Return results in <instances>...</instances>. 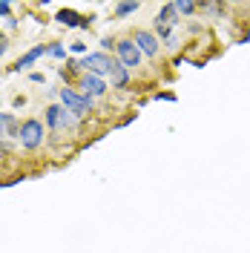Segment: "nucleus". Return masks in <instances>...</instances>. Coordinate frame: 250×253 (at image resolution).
Here are the masks:
<instances>
[{
    "label": "nucleus",
    "instance_id": "f257e3e1",
    "mask_svg": "<svg viewBox=\"0 0 250 253\" xmlns=\"http://www.w3.org/2000/svg\"><path fill=\"white\" fill-rule=\"evenodd\" d=\"M43 118H46V126L52 132H75L78 129V115H72L61 104H49Z\"/></svg>",
    "mask_w": 250,
    "mask_h": 253
},
{
    "label": "nucleus",
    "instance_id": "f03ea898",
    "mask_svg": "<svg viewBox=\"0 0 250 253\" xmlns=\"http://www.w3.org/2000/svg\"><path fill=\"white\" fill-rule=\"evenodd\" d=\"M58 98H61V107H66V110L72 112V115H89V112L95 110V101L92 98H86V95H81L78 89H69V86H63V89H58Z\"/></svg>",
    "mask_w": 250,
    "mask_h": 253
},
{
    "label": "nucleus",
    "instance_id": "7ed1b4c3",
    "mask_svg": "<svg viewBox=\"0 0 250 253\" xmlns=\"http://www.w3.org/2000/svg\"><path fill=\"white\" fill-rule=\"evenodd\" d=\"M17 144L23 147V150H41V144H43V121H38V118H26L23 124H20V132H17Z\"/></svg>",
    "mask_w": 250,
    "mask_h": 253
},
{
    "label": "nucleus",
    "instance_id": "20e7f679",
    "mask_svg": "<svg viewBox=\"0 0 250 253\" xmlns=\"http://www.w3.org/2000/svg\"><path fill=\"white\" fill-rule=\"evenodd\" d=\"M112 66H115V61L107 52H86L83 61H81V69L89 72V75H98V78H107L112 72Z\"/></svg>",
    "mask_w": 250,
    "mask_h": 253
},
{
    "label": "nucleus",
    "instance_id": "39448f33",
    "mask_svg": "<svg viewBox=\"0 0 250 253\" xmlns=\"http://www.w3.org/2000/svg\"><path fill=\"white\" fill-rule=\"evenodd\" d=\"M115 55H118V63H121V66H126L129 72H132V69H138L141 58H144L132 38H118V41H115Z\"/></svg>",
    "mask_w": 250,
    "mask_h": 253
},
{
    "label": "nucleus",
    "instance_id": "423d86ee",
    "mask_svg": "<svg viewBox=\"0 0 250 253\" xmlns=\"http://www.w3.org/2000/svg\"><path fill=\"white\" fill-rule=\"evenodd\" d=\"M78 89H81V95H86V98H101V95H107V81L104 78H98V75H89V72H83L78 78Z\"/></svg>",
    "mask_w": 250,
    "mask_h": 253
},
{
    "label": "nucleus",
    "instance_id": "0eeeda50",
    "mask_svg": "<svg viewBox=\"0 0 250 253\" xmlns=\"http://www.w3.org/2000/svg\"><path fill=\"white\" fill-rule=\"evenodd\" d=\"M132 41H135V46L141 49V55H144V58H158V38L153 35V32L135 29Z\"/></svg>",
    "mask_w": 250,
    "mask_h": 253
},
{
    "label": "nucleus",
    "instance_id": "6e6552de",
    "mask_svg": "<svg viewBox=\"0 0 250 253\" xmlns=\"http://www.w3.org/2000/svg\"><path fill=\"white\" fill-rule=\"evenodd\" d=\"M55 20H58V23H63V26H69V29H89V26H92V17L78 15L75 9H61Z\"/></svg>",
    "mask_w": 250,
    "mask_h": 253
},
{
    "label": "nucleus",
    "instance_id": "1a4fd4ad",
    "mask_svg": "<svg viewBox=\"0 0 250 253\" xmlns=\"http://www.w3.org/2000/svg\"><path fill=\"white\" fill-rule=\"evenodd\" d=\"M112 84V89H126L129 86V81H132V72L126 69V66H121V63L115 61V66H112V72L107 75Z\"/></svg>",
    "mask_w": 250,
    "mask_h": 253
},
{
    "label": "nucleus",
    "instance_id": "9d476101",
    "mask_svg": "<svg viewBox=\"0 0 250 253\" xmlns=\"http://www.w3.org/2000/svg\"><path fill=\"white\" fill-rule=\"evenodd\" d=\"M41 55H46V43H38V46H32L29 52H23L20 58L15 61V66H12V72H20V69H26V66H32V63L38 61Z\"/></svg>",
    "mask_w": 250,
    "mask_h": 253
},
{
    "label": "nucleus",
    "instance_id": "9b49d317",
    "mask_svg": "<svg viewBox=\"0 0 250 253\" xmlns=\"http://www.w3.org/2000/svg\"><path fill=\"white\" fill-rule=\"evenodd\" d=\"M178 20H181V17H178V12H175L172 3H164V6L158 9V15H156V23H164V26H170V29L178 23Z\"/></svg>",
    "mask_w": 250,
    "mask_h": 253
},
{
    "label": "nucleus",
    "instance_id": "f8f14e48",
    "mask_svg": "<svg viewBox=\"0 0 250 253\" xmlns=\"http://www.w3.org/2000/svg\"><path fill=\"white\" fill-rule=\"evenodd\" d=\"M17 132H20V124L15 121V115H12V112H0V135L17 138Z\"/></svg>",
    "mask_w": 250,
    "mask_h": 253
},
{
    "label": "nucleus",
    "instance_id": "ddd939ff",
    "mask_svg": "<svg viewBox=\"0 0 250 253\" xmlns=\"http://www.w3.org/2000/svg\"><path fill=\"white\" fill-rule=\"evenodd\" d=\"M138 9H141V3L135 0V3H115L112 12H115V17H126V15H135Z\"/></svg>",
    "mask_w": 250,
    "mask_h": 253
},
{
    "label": "nucleus",
    "instance_id": "4468645a",
    "mask_svg": "<svg viewBox=\"0 0 250 253\" xmlns=\"http://www.w3.org/2000/svg\"><path fill=\"white\" fill-rule=\"evenodd\" d=\"M172 6H175L178 17L181 15H196V12H199V3H190V0H172Z\"/></svg>",
    "mask_w": 250,
    "mask_h": 253
},
{
    "label": "nucleus",
    "instance_id": "2eb2a0df",
    "mask_svg": "<svg viewBox=\"0 0 250 253\" xmlns=\"http://www.w3.org/2000/svg\"><path fill=\"white\" fill-rule=\"evenodd\" d=\"M46 55H52V58H58V61H63L66 58V46H63L61 41H52L46 46Z\"/></svg>",
    "mask_w": 250,
    "mask_h": 253
},
{
    "label": "nucleus",
    "instance_id": "dca6fc26",
    "mask_svg": "<svg viewBox=\"0 0 250 253\" xmlns=\"http://www.w3.org/2000/svg\"><path fill=\"white\" fill-rule=\"evenodd\" d=\"M61 75L63 78H66V75H83V72H81V61H72V58H69V61H66V66H61Z\"/></svg>",
    "mask_w": 250,
    "mask_h": 253
},
{
    "label": "nucleus",
    "instance_id": "f3484780",
    "mask_svg": "<svg viewBox=\"0 0 250 253\" xmlns=\"http://www.w3.org/2000/svg\"><path fill=\"white\" fill-rule=\"evenodd\" d=\"M156 38H164V41H170L172 35H170V26H164V23H156V32H153Z\"/></svg>",
    "mask_w": 250,
    "mask_h": 253
},
{
    "label": "nucleus",
    "instance_id": "a211bd4d",
    "mask_svg": "<svg viewBox=\"0 0 250 253\" xmlns=\"http://www.w3.org/2000/svg\"><path fill=\"white\" fill-rule=\"evenodd\" d=\"M153 101H175V92H153Z\"/></svg>",
    "mask_w": 250,
    "mask_h": 253
},
{
    "label": "nucleus",
    "instance_id": "6ab92c4d",
    "mask_svg": "<svg viewBox=\"0 0 250 253\" xmlns=\"http://www.w3.org/2000/svg\"><path fill=\"white\" fill-rule=\"evenodd\" d=\"M72 52H75V55H86V43H81V41H75V43H72Z\"/></svg>",
    "mask_w": 250,
    "mask_h": 253
},
{
    "label": "nucleus",
    "instance_id": "aec40b11",
    "mask_svg": "<svg viewBox=\"0 0 250 253\" xmlns=\"http://www.w3.org/2000/svg\"><path fill=\"white\" fill-rule=\"evenodd\" d=\"M6 49H9V38H6V35L0 32V58L6 55Z\"/></svg>",
    "mask_w": 250,
    "mask_h": 253
},
{
    "label": "nucleus",
    "instance_id": "412c9836",
    "mask_svg": "<svg viewBox=\"0 0 250 253\" xmlns=\"http://www.w3.org/2000/svg\"><path fill=\"white\" fill-rule=\"evenodd\" d=\"M0 17H12V3H0Z\"/></svg>",
    "mask_w": 250,
    "mask_h": 253
},
{
    "label": "nucleus",
    "instance_id": "4be33fe9",
    "mask_svg": "<svg viewBox=\"0 0 250 253\" xmlns=\"http://www.w3.org/2000/svg\"><path fill=\"white\" fill-rule=\"evenodd\" d=\"M101 52H107V49H115V41H112V38H104V41H101Z\"/></svg>",
    "mask_w": 250,
    "mask_h": 253
},
{
    "label": "nucleus",
    "instance_id": "5701e85b",
    "mask_svg": "<svg viewBox=\"0 0 250 253\" xmlns=\"http://www.w3.org/2000/svg\"><path fill=\"white\" fill-rule=\"evenodd\" d=\"M29 78H32V81H35V84H43V72H32Z\"/></svg>",
    "mask_w": 250,
    "mask_h": 253
}]
</instances>
